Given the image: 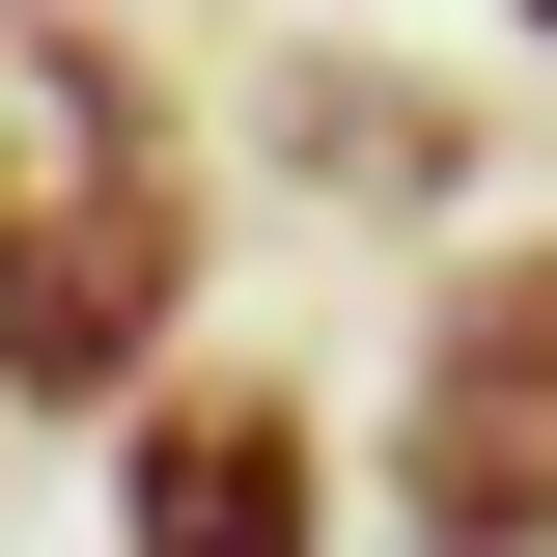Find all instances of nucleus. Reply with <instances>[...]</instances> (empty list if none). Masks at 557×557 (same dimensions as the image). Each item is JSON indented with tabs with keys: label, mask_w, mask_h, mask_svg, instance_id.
<instances>
[{
	"label": "nucleus",
	"mask_w": 557,
	"mask_h": 557,
	"mask_svg": "<svg viewBox=\"0 0 557 557\" xmlns=\"http://www.w3.org/2000/svg\"><path fill=\"white\" fill-rule=\"evenodd\" d=\"M307 530H335V446H307V391H251V362H139L112 557H307Z\"/></svg>",
	"instance_id": "obj_3"
},
{
	"label": "nucleus",
	"mask_w": 557,
	"mask_h": 557,
	"mask_svg": "<svg viewBox=\"0 0 557 557\" xmlns=\"http://www.w3.org/2000/svg\"><path fill=\"white\" fill-rule=\"evenodd\" d=\"M196 307V112L112 0H0V391H139Z\"/></svg>",
	"instance_id": "obj_1"
},
{
	"label": "nucleus",
	"mask_w": 557,
	"mask_h": 557,
	"mask_svg": "<svg viewBox=\"0 0 557 557\" xmlns=\"http://www.w3.org/2000/svg\"><path fill=\"white\" fill-rule=\"evenodd\" d=\"M391 474H418V530H557V223L446 251V307L391 362Z\"/></svg>",
	"instance_id": "obj_2"
},
{
	"label": "nucleus",
	"mask_w": 557,
	"mask_h": 557,
	"mask_svg": "<svg viewBox=\"0 0 557 557\" xmlns=\"http://www.w3.org/2000/svg\"><path fill=\"white\" fill-rule=\"evenodd\" d=\"M502 28H557V0H502Z\"/></svg>",
	"instance_id": "obj_5"
},
{
	"label": "nucleus",
	"mask_w": 557,
	"mask_h": 557,
	"mask_svg": "<svg viewBox=\"0 0 557 557\" xmlns=\"http://www.w3.org/2000/svg\"><path fill=\"white\" fill-rule=\"evenodd\" d=\"M418 557H557V530H418Z\"/></svg>",
	"instance_id": "obj_4"
}]
</instances>
